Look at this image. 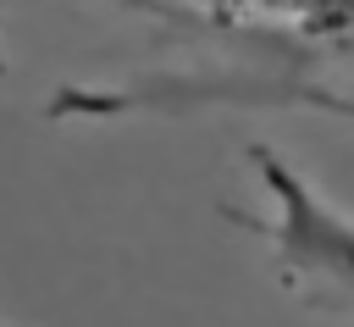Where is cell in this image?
Masks as SVG:
<instances>
[{"instance_id": "6da1fadb", "label": "cell", "mask_w": 354, "mask_h": 327, "mask_svg": "<svg viewBox=\"0 0 354 327\" xmlns=\"http://www.w3.org/2000/svg\"><path fill=\"white\" fill-rule=\"evenodd\" d=\"M243 155L271 205L266 216H243V227L266 238L282 288L326 316L354 321V216H343L282 150L254 139Z\"/></svg>"}, {"instance_id": "7a4b0ae2", "label": "cell", "mask_w": 354, "mask_h": 327, "mask_svg": "<svg viewBox=\"0 0 354 327\" xmlns=\"http://www.w3.org/2000/svg\"><path fill=\"white\" fill-rule=\"evenodd\" d=\"M271 100V105H304V111H321V116H337L354 127V94L337 89V83H321V78H299V72H277L266 78L260 89H238L232 100Z\"/></svg>"}]
</instances>
